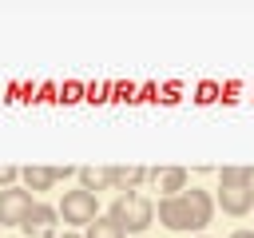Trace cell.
<instances>
[{
	"label": "cell",
	"instance_id": "cell-1",
	"mask_svg": "<svg viewBox=\"0 0 254 238\" xmlns=\"http://www.w3.org/2000/svg\"><path fill=\"white\" fill-rule=\"evenodd\" d=\"M155 214H159V222L167 230H187V234L190 230H206L210 218H214V194L190 186V190H183L175 198H159Z\"/></svg>",
	"mask_w": 254,
	"mask_h": 238
},
{
	"label": "cell",
	"instance_id": "cell-2",
	"mask_svg": "<svg viewBox=\"0 0 254 238\" xmlns=\"http://www.w3.org/2000/svg\"><path fill=\"white\" fill-rule=\"evenodd\" d=\"M107 218H111V222H119V230H123V234L143 238V230L155 222V202H151L147 194H139V190H127V194H119V198L111 202Z\"/></svg>",
	"mask_w": 254,
	"mask_h": 238
},
{
	"label": "cell",
	"instance_id": "cell-3",
	"mask_svg": "<svg viewBox=\"0 0 254 238\" xmlns=\"http://www.w3.org/2000/svg\"><path fill=\"white\" fill-rule=\"evenodd\" d=\"M56 210H60V218L67 226H91L99 218V198L87 194L83 186H75V190H64V198H60Z\"/></svg>",
	"mask_w": 254,
	"mask_h": 238
},
{
	"label": "cell",
	"instance_id": "cell-4",
	"mask_svg": "<svg viewBox=\"0 0 254 238\" xmlns=\"http://www.w3.org/2000/svg\"><path fill=\"white\" fill-rule=\"evenodd\" d=\"M32 190L28 186H8V190H0V226H20L24 222V214L32 210Z\"/></svg>",
	"mask_w": 254,
	"mask_h": 238
},
{
	"label": "cell",
	"instance_id": "cell-5",
	"mask_svg": "<svg viewBox=\"0 0 254 238\" xmlns=\"http://www.w3.org/2000/svg\"><path fill=\"white\" fill-rule=\"evenodd\" d=\"M214 206H222V214H230V218H242L254 206V186H218Z\"/></svg>",
	"mask_w": 254,
	"mask_h": 238
},
{
	"label": "cell",
	"instance_id": "cell-6",
	"mask_svg": "<svg viewBox=\"0 0 254 238\" xmlns=\"http://www.w3.org/2000/svg\"><path fill=\"white\" fill-rule=\"evenodd\" d=\"M56 222H60V210H56L52 202H32V210L24 214L20 230H24V234H52Z\"/></svg>",
	"mask_w": 254,
	"mask_h": 238
},
{
	"label": "cell",
	"instance_id": "cell-7",
	"mask_svg": "<svg viewBox=\"0 0 254 238\" xmlns=\"http://www.w3.org/2000/svg\"><path fill=\"white\" fill-rule=\"evenodd\" d=\"M151 178L159 182L163 198H175V194H183V190H187V167H155V171H151Z\"/></svg>",
	"mask_w": 254,
	"mask_h": 238
},
{
	"label": "cell",
	"instance_id": "cell-8",
	"mask_svg": "<svg viewBox=\"0 0 254 238\" xmlns=\"http://www.w3.org/2000/svg\"><path fill=\"white\" fill-rule=\"evenodd\" d=\"M107 175H111V186L115 190H139V182L143 178H151V171L147 167H107Z\"/></svg>",
	"mask_w": 254,
	"mask_h": 238
},
{
	"label": "cell",
	"instance_id": "cell-9",
	"mask_svg": "<svg viewBox=\"0 0 254 238\" xmlns=\"http://www.w3.org/2000/svg\"><path fill=\"white\" fill-rule=\"evenodd\" d=\"M20 178H24V186H28L32 194H40V190H52V186H56V171H52V167H40V163L20 167Z\"/></svg>",
	"mask_w": 254,
	"mask_h": 238
},
{
	"label": "cell",
	"instance_id": "cell-10",
	"mask_svg": "<svg viewBox=\"0 0 254 238\" xmlns=\"http://www.w3.org/2000/svg\"><path fill=\"white\" fill-rule=\"evenodd\" d=\"M75 178H79V186H83L87 194H99V190H107V186H111L107 167H79V171H75Z\"/></svg>",
	"mask_w": 254,
	"mask_h": 238
},
{
	"label": "cell",
	"instance_id": "cell-11",
	"mask_svg": "<svg viewBox=\"0 0 254 238\" xmlns=\"http://www.w3.org/2000/svg\"><path fill=\"white\" fill-rule=\"evenodd\" d=\"M83 238H127V234L119 230V222H111L107 214H99L91 226H83Z\"/></svg>",
	"mask_w": 254,
	"mask_h": 238
},
{
	"label": "cell",
	"instance_id": "cell-12",
	"mask_svg": "<svg viewBox=\"0 0 254 238\" xmlns=\"http://www.w3.org/2000/svg\"><path fill=\"white\" fill-rule=\"evenodd\" d=\"M222 186H254V167H222Z\"/></svg>",
	"mask_w": 254,
	"mask_h": 238
},
{
	"label": "cell",
	"instance_id": "cell-13",
	"mask_svg": "<svg viewBox=\"0 0 254 238\" xmlns=\"http://www.w3.org/2000/svg\"><path fill=\"white\" fill-rule=\"evenodd\" d=\"M16 178H20V167H12V163H0V190L16 186Z\"/></svg>",
	"mask_w": 254,
	"mask_h": 238
},
{
	"label": "cell",
	"instance_id": "cell-14",
	"mask_svg": "<svg viewBox=\"0 0 254 238\" xmlns=\"http://www.w3.org/2000/svg\"><path fill=\"white\" fill-rule=\"evenodd\" d=\"M52 171H56V182H60V178H75L79 167H67V163H64V167H52Z\"/></svg>",
	"mask_w": 254,
	"mask_h": 238
},
{
	"label": "cell",
	"instance_id": "cell-15",
	"mask_svg": "<svg viewBox=\"0 0 254 238\" xmlns=\"http://www.w3.org/2000/svg\"><path fill=\"white\" fill-rule=\"evenodd\" d=\"M230 238H254V230H234Z\"/></svg>",
	"mask_w": 254,
	"mask_h": 238
},
{
	"label": "cell",
	"instance_id": "cell-16",
	"mask_svg": "<svg viewBox=\"0 0 254 238\" xmlns=\"http://www.w3.org/2000/svg\"><path fill=\"white\" fill-rule=\"evenodd\" d=\"M60 238H83V234H75V230H67V234H60Z\"/></svg>",
	"mask_w": 254,
	"mask_h": 238
},
{
	"label": "cell",
	"instance_id": "cell-17",
	"mask_svg": "<svg viewBox=\"0 0 254 238\" xmlns=\"http://www.w3.org/2000/svg\"><path fill=\"white\" fill-rule=\"evenodd\" d=\"M198 238H206V234H198Z\"/></svg>",
	"mask_w": 254,
	"mask_h": 238
}]
</instances>
